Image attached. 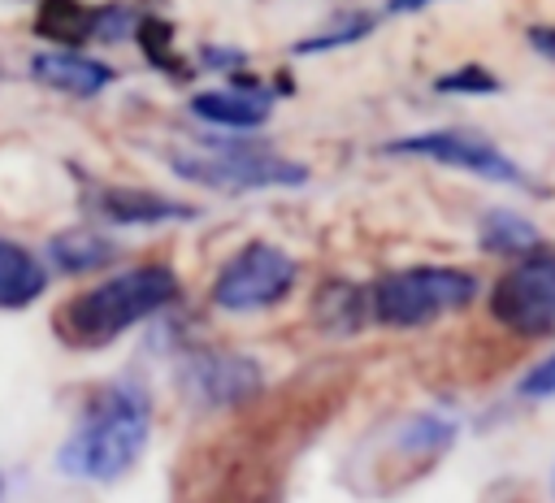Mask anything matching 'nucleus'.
Returning <instances> with one entry per match:
<instances>
[{"label": "nucleus", "instance_id": "obj_16", "mask_svg": "<svg viewBox=\"0 0 555 503\" xmlns=\"http://www.w3.org/2000/svg\"><path fill=\"white\" fill-rule=\"evenodd\" d=\"M442 95H494L499 91V78L486 69V65H464V69H451L434 82Z\"/></svg>", "mask_w": 555, "mask_h": 503}, {"label": "nucleus", "instance_id": "obj_5", "mask_svg": "<svg viewBox=\"0 0 555 503\" xmlns=\"http://www.w3.org/2000/svg\"><path fill=\"white\" fill-rule=\"evenodd\" d=\"M291 286H295V260L273 243H247L221 265L212 282V304L225 312H260L286 299Z\"/></svg>", "mask_w": 555, "mask_h": 503}, {"label": "nucleus", "instance_id": "obj_17", "mask_svg": "<svg viewBox=\"0 0 555 503\" xmlns=\"http://www.w3.org/2000/svg\"><path fill=\"white\" fill-rule=\"evenodd\" d=\"M369 30H373V22H369V17H351V22H347V26H338V30H325V35H312V39L295 43V52H299V56H308V52L343 48V43H356V39H364Z\"/></svg>", "mask_w": 555, "mask_h": 503}, {"label": "nucleus", "instance_id": "obj_13", "mask_svg": "<svg viewBox=\"0 0 555 503\" xmlns=\"http://www.w3.org/2000/svg\"><path fill=\"white\" fill-rule=\"evenodd\" d=\"M95 26H100V13L78 0H43L35 13V30L56 43H82L95 35Z\"/></svg>", "mask_w": 555, "mask_h": 503}, {"label": "nucleus", "instance_id": "obj_14", "mask_svg": "<svg viewBox=\"0 0 555 503\" xmlns=\"http://www.w3.org/2000/svg\"><path fill=\"white\" fill-rule=\"evenodd\" d=\"M481 247L486 252H499V256H520V252H533L538 247V225L525 221L520 212H507V208H494L481 217V230H477Z\"/></svg>", "mask_w": 555, "mask_h": 503}, {"label": "nucleus", "instance_id": "obj_1", "mask_svg": "<svg viewBox=\"0 0 555 503\" xmlns=\"http://www.w3.org/2000/svg\"><path fill=\"white\" fill-rule=\"evenodd\" d=\"M178 295V278L165 265H139L130 273H117L82 295H74L69 304L56 308V334L69 347H104L117 334H126L130 325H139L143 317L160 312L169 299Z\"/></svg>", "mask_w": 555, "mask_h": 503}, {"label": "nucleus", "instance_id": "obj_9", "mask_svg": "<svg viewBox=\"0 0 555 503\" xmlns=\"http://www.w3.org/2000/svg\"><path fill=\"white\" fill-rule=\"evenodd\" d=\"M30 74L56 91H69V95H95L113 82V69L104 61H91L78 52H39L30 61Z\"/></svg>", "mask_w": 555, "mask_h": 503}, {"label": "nucleus", "instance_id": "obj_12", "mask_svg": "<svg viewBox=\"0 0 555 503\" xmlns=\"http://www.w3.org/2000/svg\"><path fill=\"white\" fill-rule=\"evenodd\" d=\"M43 265L13 238H0V308H26L43 295Z\"/></svg>", "mask_w": 555, "mask_h": 503}, {"label": "nucleus", "instance_id": "obj_20", "mask_svg": "<svg viewBox=\"0 0 555 503\" xmlns=\"http://www.w3.org/2000/svg\"><path fill=\"white\" fill-rule=\"evenodd\" d=\"M429 0H390V13H416V9H425Z\"/></svg>", "mask_w": 555, "mask_h": 503}, {"label": "nucleus", "instance_id": "obj_4", "mask_svg": "<svg viewBox=\"0 0 555 503\" xmlns=\"http://www.w3.org/2000/svg\"><path fill=\"white\" fill-rule=\"evenodd\" d=\"M477 295V278L464 273V269H442V265H421V269H403V273H390L373 286L369 304H373V317L382 325H425V321H438L442 312H455V308H468Z\"/></svg>", "mask_w": 555, "mask_h": 503}, {"label": "nucleus", "instance_id": "obj_7", "mask_svg": "<svg viewBox=\"0 0 555 503\" xmlns=\"http://www.w3.org/2000/svg\"><path fill=\"white\" fill-rule=\"evenodd\" d=\"M390 156H429L438 165H451V169H468L477 178H490V182H512V186H525V169L516 160H507L494 143L477 139V134H464V130H429V134H408V139H395L386 143Z\"/></svg>", "mask_w": 555, "mask_h": 503}, {"label": "nucleus", "instance_id": "obj_8", "mask_svg": "<svg viewBox=\"0 0 555 503\" xmlns=\"http://www.w3.org/2000/svg\"><path fill=\"white\" fill-rule=\"evenodd\" d=\"M91 204L100 208V217L121 221V225H152V221H178V217H195L191 204L152 195V191H134V186H100L91 195Z\"/></svg>", "mask_w": 555, "mask_h": 503}, {"label": "nucleus", "instance_id": "obj_21", "mask_svg": "<svg viewBox=\"0 0 555 503\" xmlns=\"http://www.w3.org/2000/svg\"><path fill=\"white\" fill-rule=\"evenodd\" d=\"M551 490H555V477H551Z\"/></svg>", "mask_w": 555, "mask_h": 503}, {"label": "nucleus", "instance_id": "obj_15", "mask_svg": "<svg viewBox=\"0 0 555 503\" xmlns=\"http://www.w3.org/2000/svg\"><path fill=\"white\" fill-rule=\"evenodd\" d=\"M48 252H52V260H56L65 273H91V269H100V265L113 260V243L100 238V234H91V230L56 234Z\"/></svg>", "mask_w": 555, "mask_h": 503}, {"label": "nucleus", "instance_id": "obj_6", "mask_svg": "<svg viewBox=\"0 0 555 503\" xmlns=\"http://www.w3.org/2000/svg\"><path fill=\"white\" fill-rule=\"evenodd\" d=\"M490 312L499 325L525 338L555 334V252H533L503 273L490 295Z\"/></svg>", "mask_w": 555, "mask_h": 503}, {"label": "nucleus", "instance_id": "obj_2", "mask_svg": "<svg viewBox=\"0 0 555 503\" xmlns=\"http://www.w3.org/2000/svg\"><path fill=\"white\" fill-rule=\"evenodd\" d=\"M147 447V403L130 386H108L91 399L78 429L65 438L56 464L69 477L117 481L126 477Z\"/></svg>", "mask_w": 555, "mask_h": 503}, {"label": "nucleus", "instance_id": "obj_10", "mask_svg": "<svg viewBox=\"0 0 555 503\" xmlns=\"http://www.w3.org/2000/svg\"><path fill=\"white\" fill-rule=\"evenodd\" d=\"M186 382L208 403H234V399H243L260 386V373H256L251 360H238V356H199Z\"/></svg>", "mask_w": 555, "mask_h": 503}, {"label": "nucleus", "instance_id": "obj_3", "mask_svg": "<svg viewBox=\"0 0 555 503\" xmlns=\"http://www.w3.org/2000/svg\"><path fill=\"white\" fill-rule=\"evenodd\" d=\"M173 173L217 186V191H260V186H304L308 169L299 160H286L269 152L264 143H238V139H208L195 147L169 152Z\"/></svg>", "mask_w": 555, "mask_h": 503}, {"label": "nucleus", "instance_id": "obj_11", "mask_svg": "<svg viewBox=\"0 0 555 503\" xmlns=\"http://www.w3.org/2000/svg\"><path fill=\"white\" fill-rule=\"evenodd\" d=\"M191 113L217 126L251 130L269 117V91H199L191 100Z\"/></svg>", "mask_w": 555, "mask_h": 503}, {"label": "nucleus", "instance_id": "obj_19", "mask_svg": "<svg viewBox=\"0 0 555 503\" xmlns=\"http://www.w3.org/2000/svg\"><path fill=\"white\" fill-rule=\"evenodd\" d=\"M529 43H533L542 56L555 61V26H533V30H529Z\"/></svg>", "mask_w": 555, "mask_h": 503}, {"label": "nucleus", "instance_id": "obj_18", "mask_svg": "<svg viewBox=\"0 0 555 503\" xmlns=\"http://www.w3.org/2000/svg\"><path fill=\"white\" fill-rule=\"evenodd\" d=\"M520 395H525V399H546V395H555V356H551V360H542L538 369H529V373H525Z\"/></svg>", "mask_w": 555, "mask_h": 503}]
</instances>
